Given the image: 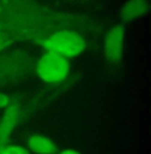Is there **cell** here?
<instances>
[{"label": "cell", "mask_w": 151, "mask_h": 154, "mask_svg": "<svg viewBox=\"0 0 151 154\" xmlns=\"http://www.w3.org/2000/svg\"><path fill=\"white\" fill-rule=\"evenodd\" d=\"M66 29L85 36L99 35L102 27L86 15L53 9L35 0H0V32L14 41L37 45L45 37Z\"/></svg>", "instance_id": "cell-1"}, {"label": "cell", "mask_w": 151, "mask_h": 154, "mask_svg": "<svg viewBox=\"0 0 151 154\" xmlns=\"http://www.w3.org/2000/svg\"><path fill=\"white\" fill-rule=\"evenodd\" d=\"M35 65L36 61L28 51L23 48H5L0 52V86L24 79L35 69Z\"/></svg>", "instance_id": "cell-2"}, {"label": "cell", "mask_w": 151, "mask_h": 154, "mask_svg": "<svg viewBox=\"0 0 151 154\" xmlns=\"http://www.w3.org/2000/svg\"><path fill=\"white\" fill-rule=\"evenodd\" d=\"M45 52H52L66 59H73L85 52L88 43L81 33L76 31H60L37 43Z\"/></svg>", "instance_id": "cell-3"}, {"label": "cell", "mask_w": 151, "mask_h": 154, "mask_svg": "<svg viewBox=\"0 0 151 154\" xmlns=\"http://www.w3.org/2000/svg\"><path fill=\"white\" fill-rule=\"evenodd\" d=\"M36 75L40 80L48 84H61L69 77L70 63L69 59L60 54L45 52L36 61Z\"/></svg>", "instance_id": "cell-4"}, {"label": "cell", "mask_w": 151, "mask_h": 154, "mask_svg": "<svg viewBox=\"0 0 151 154\" xmlns=\"http://www.w3.org/2000/svg\"><path fill=\"white\" fill-rule=\"evenodd\" d=\"M31 109H33V106L29 104H24L20 100H11L0 118V146L8 143L12 131L29 114Z\"/></svg>", "instance_id": "cell-5"}, {"label": "cell", "mask_w": 151, "mask_h": 154, "mask_svg": "<svg viewBox=\"0 0 151 154\" xmlns=\"http://www.w3.org/2000/svg\"><path fill=\"white\" fill-rule=\"evenodd\" d=\"M125 36H126V24L123 23L113 25L105 35L104 56L107 64L118 66L123 61Z\"/></svg>", "instance_id": "cell-6"}, {"label": "cell", "mask_w": 151, "mask_h": 154, "mask_svg": "<svg viewBox=\"0 0 151 154\" xmlns=\"http://www.w3.org/2000/svg\"><path fill=\"white\" fill-rule=\"evenodd\" d=\"M150 12V0H126L119 9V23L127 24Z\"/></svg>", "instance_id": "cell-7"}, {"label": "cell", "mask_w": 151, "mask_h": 154, "mask_svg": "<svg viewBox=\"0 0 151 154\" xmlns=\"http://www.w3.org/2000/svg\"><path fill=\"white\" fill-rule=\"evenodd\" d=\"M28 150L35 154H57L59 147L56 142L44 134H33L27 140Z\"/></svg>", "instance_id": "cell-8"}, {"label": "cell", "mask_w": 151, "mask_h": 154, "mask_svg": "<svg viewBox=\"0 0 151 154\" xmlns=\"http://www.w3.org/2000/svg\"><path fill=\"white\" fill-rule=\"evenodd\" d=\"M0 154H31V152L20 145L5 143V145L0 146Z\"/></svg>", "instance_id": "cell-9"}, {"label": "cell", "mask_w": 151, "mask_h": 154, "mask_svg": "<svg viewBox=\"0 0 151 154\" xmlns=\"http://www.w3.org/2000/svg\"><path fill=\"white\" fill-rule=\"evenodd\" d=\"M15 41L12 40L11 37H8L7 35H4L3 32H0V52L4 51L5 48H8L9 45H12Z\"/></svg>", "instance_id": "cell-10"}, {"label": "cell", "mask_w": 151, "mask_h": 154, "mask_svg": "<svg viewBox=\"0 0 151 154\" xmlns=\"http://www.w3.org/2000/svg\"><path fill=\"white\" fill-rule=\"evenodd\" d=\"M12 98L7 96L5 93L0 92V109H5L9 105V102H11Z\"/></svg>", "instance_id": "cell-11"}, {"label": "cell", "mask_w": 151, "mask_h": 154, "mask_svg": "<svg viewBox=\"0 0 151 154\" xmlns=\"http://www.w3.org/2000/svg\"><path fill=\"white\" fill-rule=\"evenodd\" d=\"M57 154H81L78 150H74V149H65V150H61L60 153Z\"/></svg>", "instance_id": "cell-12"}, {"label": "cell", "mask_w": 151, "mask_h": 154, "mask_svg": "<svg viewBox=\"0 0 151 154\" xmlns=\"http://www.w3.org/2000/svg\"><path fill=\"white\" fill-rule=\"evenodd\" d=\"M65 2H69V3H80V4H88L90 0H65Z\"/></svg>", "instance_id": "cell-13"}]
</instances>
